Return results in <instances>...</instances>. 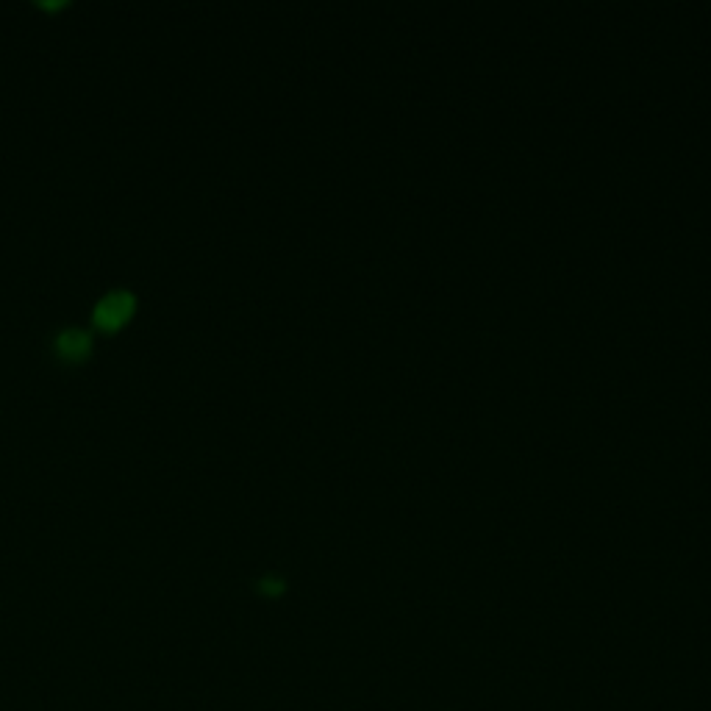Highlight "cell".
<instances>
[{
  "mask_svg": "<svg viewBox=\"0 0 711 711\" xmlns=\"http://www.w3.org/2000/svg\"><path fill=\"white\" fill-rule=\"evenodd\" d=\"M134 309H137V298L131 292L120 289V292H109V295H103L98 300L92 320H95L100 331H117V328H123L131 320Z\"/></svg>",
  "mask_w": 711,
  "mask_h": 711,
  "instance_id": "1",
  "label": "cell"
},
{
  "mask_svg": "<svg viewBox=\"0 0 711 711\" xmlns=\"http://www.w3.org/2000/svg\"><path fill=\"white\" fill-rule=\"evenodd\" d=\"M89 350H92V337L84 328H64L56 337V353L64 362H81V359H87Z\"/></svg>",
  "mask_w": 711,
  "mask_h": 711,
  "instance_id": "2",
  "label": "cell"
}]
</instances>
